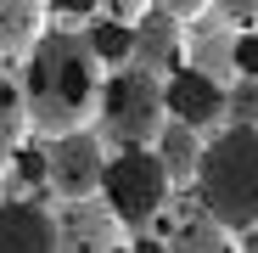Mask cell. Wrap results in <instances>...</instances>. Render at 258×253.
<instances>
[{"label": "cell", "instance_id": "obj_1", "mask_svg": "<svg viewBox=\"0 0 258 253\" xmlns=\"http://www.w3.org/2000/svg\"><path fill=\"white\" fill-rule=\"evenodd\" d=\"M23 113H28V135H73L90 130L96 107H101V84L107 62L90 51V39L73 28H45V39L23 57Z\"/></svg>", "mask_w": 258, "mask_h": 253}, {"label": "cell", "instance_id": "obj_2", "mask_svg": "<svg viewBox=\"0 0 258 253\" xmlns=\"http://www.w3.org/2000/svg\"><path fill=\"white\" fill-rule=\"evenodd\" d=\"M191 186H197V203L208 220H219L236 236L258 231V130L219 124L213 135H202Z\"/></svg>", "mask_w": 258, "mask_h": 253}, {"label": "cell", "instance_id": "obj_3", "mask_svg": "<svg viewBox=\"0 0 258 253\" xmlns=\"http://www.w3.org/2000/svg\"><path fill=\"white\" fill-rule=\"evenodd\" d=\"M101 141H118V146H152L157 130L168 124V107H163V79L123 62V68H107V84H101Z\"/></svg>", "mask_w": 258, "mask_h": 253}, {"label": "cell", "instance_id": "obj_4", "mask_svg": "<svg viewBox=\"0 0 258 253\" xmlns=\"http://www.w3.org/2000/svg\"><path fill=\"white\" fill-rule=\"evenodd\" d=\"M168 175H163V163L152 158V146H118L107 152V169H101V203L112 208V220L123 231H146L163 208H168Z\"/></svg>", "mask_w": 258, "mask_h": 253}, {"label": "cell", "instance_id": "obj_5", "mask_svg": "<svg viewBox=\"0 0 258 253\" xmlns=\"http://www.w3.org/2000/svg\"><path fill=\"white\" fill-rule=\"evenodd\" d=\"M101 169H107V141L90 130H73V135H51L39 175H45V191L56 203H84L101 191Z\"/></svg>", "mask_w": 258, "mask_h": 253}, {"label": "cell", "instance_id": "obj_6", "mask_svg": "<svg viewBox=\"0 0 258 253\" xmlns=\"http://www.w3.org/2000/svg\"><path fill=\"white\" fill-rule=\"evenodd\" d=\"M163 107H168V118H180L185 130L213 135V130L225 124V84L208 79V73L191 68V62H180L174 73L163 79Z\"/></svg>", "mask_w": 258, "mask_h": 253}, {"label": "cell", "instance_id": "obj_7", "mask_svg": "<svg viewBox=\"0 0 258 253\" xmlns=\"http://www.w3.org/2000/svg\"><path fill=\"white\" fill-rule=\"evenodd\" d=\"M129 231L112 220V208L101 197H84V203H62L56 208V247L51 253H118Z\"/></svg>", "mask_w": 258, "mask_h": 253}, {"label": "cell", "instance_id": "obj_8", "mask_svg": "<svg viewBox=\"0 0 258 253\" xmlns=\"http://www.w3.org/2000/svg\"><path fill=\"white\" fill-rule=\"evenodd\" d=\"M129 62L146 68V73H157V79H168L185 62V23H174L168 12L152 6L135 28H129Z\"/></svg>", "mask_w": 258, "mask_h": 253}, {"label": "cell", "instance_id": "obj_9", "mask_svg": "<svg viewBox=\"0 0 258 253\" xmlns=\"http://www.w3.org/2000/svg\"><path fill=\"white\" fill-rule=\"evenodd\" d=\"M56 214L39 197H0V253H51Z\"/></svg>", "mask_w": 258, "mask_h": 253}, {"label": "cell", "instance_id": "obj_10", "mask_svg": "<svg viewBox=\"0 0 258 253\" xmlns=\"http://www.w3.org/2000/svg\"><path fill=\"white\" fill-rule=\"evenodd\" d=\"M51 28V6L45 0H0V51L6 57H28Z\"/></svg>", "mask_w": 258, "mask_h": 253}, {"label": "cell", "instance_id": "obj_11", "mask_svg": "<svg viewBox=\"0 0 258 253\" xmlns=\"http://www.w3.org/2000/svg\"><path fill=\"white\" fill-rule=\"evenodd\" d=\"M152 158L163 163L168 186H185V180L197 175V158H202V135H197V130H185L180 118H168L163 130H157V141H152Z\"/></svg>", "mask_w": 258, "mask_h": 253}, {"label": "cell", "instance_id": "obj_12", "mask_svg": "<svg viewBox=\"0 0 258 253\" xmlns=\"http://www.w3.org/2000/svg\"><path fill=\"white\" fill-rule=\"evenodd\" d=\"M163 253H241V242H236V231H225L219 220L191 214L174 236L163 242Z\"/></svg>", "mask_w": 258, "mask_h": 253}, {"label": "cell", "instance_id": "obj_13", "mask_svg": "<svg viewBox=\"0 0 258 253\" xmlns=\"http://www.w3.org/2000/svg\"><path fill=\"white\" fill-rule=\"evenodd\" d=\"M23 141H28V113H23V90L17 79H0V175L23 158Z\"/></svg>", "mask_w": 258, "mask_h": 253}, {"label": "cell", "instance_id": "obj_14", "mask_svg": "<svg viewBox=\"0 0 258 253\" xmlns=\"http://www.w3.org/2000/svg\"><path fill=\"white\" fill-rule=\"evenodd\" d=\"M230 51H236V34H230V23L225 28H208V34H197V39H185V62L191 68H202L208 79H236V68H230Z\"/></svg>", "mask_w": 258, "mask_h": 253}, {"label": "cell", "instance_id": "obj_15", "mask_svg": "<svg viewBox=\"0 0 258 253\" xmlns=\"http://www.w3.org/2000/svg\"><path fill=\"white\" fill-rule=\"evenodd\" d=\"M84 39H90V51H96L107 68H123V62H129V28H123V23L101 17V23H90V34H84Z\"/></svg>", "mask_w": 258, "mask_h": 253}, {"label": "cell", "instance_id": "obj_16", "mask_svg": "<svg viewBox=\"0 0 258 253\" xmlns=\"http://www.w3.org/2000/svg\"><path fill=\"white\" fill-rule=\"evenodd\" d=\"M225 124L258 130V79H230V90H225Z\"/></svg>", "mask_w": 258, "mask_h": 253}, {"label": "cell", "instance_id": "obj_17", "mask_svg": "<svg viewBox=\"0 0 258 253\" xmlns=\"http://www.w3.org/2000/svg\"><path fill=\"white\" fill-rule=\"evenodd\" d=\"M96 12L112 17V23H123V28H135V23L152 12V0H96Z\"/></svg>", "mask_w": 258, "mask_h": 253}, {"label": "cell", "instance_id": "obj_18", "mask_svg": "<svg viewBox=\"0 0 258 253\" xmlns=\"http://www.w3.org/2000/svg\"><path fill=\"white\" fill-rule=\"evenodd\" d=\"M213 6H219L225 23H236V28H258V0H213Z\"/></svg>", "mask_w": 258, "mask_h": 253}, {"label": "cell", "instance_id": "obj_19", "mask_svg": "<svg viewBox=\"0 0 258 253\" xmlns=\"http://www.w3.org/2000/svg\"><path fill=\"white\" fill-rule=\"evenodd\" d=\"M152 6H157V12H168L174 23H197V17L213 6V0H152Z\"/></svg>", "mask_w": 258, "mask_h": 253}, {"label": "cell", "instance_id": "obj_20", "mask_svg": "<svg viewBox=\"0 0 258 253\" xmlns=\"http://www.w3.org/2000/svg\"><path fill=\"white\" fill-rule=\"evenodd\" d=\"M118 253H163V242H157V236H123Z\"/></svg>", "mask_w": 258, "mask_h": 253}, {"label": "cell", "instance_id": "obj_21", "mask_svg": "<svg viewBox=\"0 0 258 253\" xmlns=\"http://www.w3.org/2000/svg\"><path fill=\"white\" fill-rule=\"evenodd\" d=\"M62 17H96V0H51Z\"/></svg>", "mask_w": 258, "mask_h": 253}]
</instances>
